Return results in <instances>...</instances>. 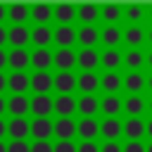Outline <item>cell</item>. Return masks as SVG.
I'll list each match as a JSON object with an SVG mask.
<instances>
[{"label": "cell", "mask_w": 152, "mask_h": 152, "mask_svg": "<svg viewBox=\"0 0 152 152\" xmlns=\"http://www.w3.org/2000/svg\"><path fill=\"white\" fill-rule=\"evenodd\" d=\"M52 135H57V140H71L76 135V119L57 116V121H52Z\"/></svg>", "instance_id": "1"}, {"label": "cell", "mask_w": 152, "mask_h": 152, "mask_svg": "<svg viewBox=\"0 0 152 152\" xmlns=\"http://www.w3.org/2000/svg\"><path fill=\"white\" fill-rule=\"evenodd\" d=\"M76 19L81 21V26H95V21L100 19V5H95V2L76 5Z\"/></svg>", "instance_id": "2"}, {"label": "cell", "mask_w": 152, "mask_h": 152, "mask_svg": "<svg viewBox=\"0 0 152 152\" xmlns=\"http://www.w3.org/2000/svg\"><path fill=\"white\" fill-rule=\"evenodd\" d=\"M28 88L36 95H48L52 90V74L50 71H36L28 76Z\"/></svg>", "instance_id": "3"}, {"label": "cell", "mask_w": 152, "mask_h": 152, "mask_svg": "<svg viewBox=\"0 0 152 152\" xmlns=\"http://www.w3.org/2000/svg\"><path fill=\"white\" fill-rule=\"evenodd\" d=\"M28 133L36 140H50V135H52V121L48 116H33L28 121Z\"/></svg>", "instance_id": "4"}, {"label": "cell", "mask_w": 152, "mask_h": 152, "mask_svg": "<svg viewBox=\"0 0 152 152\" xmlns=\"http://www.w3.org/2000/svg\"><path fill=\"white\" fill-rule=\"evenodd\" d=\"M28 40H31V28H28L26 24H14V26H10V31H7V43H10L12 48H26Z\"/></svg>", "instance_id": "5"}, {"label": "cell", "mask_w": 152, "mask_h": 152, "mask_svg": "<svg viewBox=\"0 0 152 152\" xmlns=\"http://www.w3.org/2000/svg\"><path fill=\"white\" fill-rule=\"evenodd\" d=\"M76 64L81 71H95L100 66V52L95 48H81V52H76Z\"/></svg>", "instance_id": "6"}, {"label": "cell", "mask_w": 152, "mask_h": 152, "mask_svg": "<svg viewBox=\"0 0 152 152\" xmlns=\"http://www.w3.org/2000/svg\"><path fill=\"white\" fill-rule=\"evenodd\" d=\"M52 88L59 95H71V90H76V74H71V71H57L52 76Z\"/></svg>", "instance_id": "7"}, {"label": "cell", "mask_w": 152, "mask_h": 152, "mask_svg": "<svg viewBox=\"0 0 152 152\" xmlns=\"http://www.w3.org/2000/svg\"><path fill=\"white\" fill-rule=\"evenodd\" d=\"M76 135L81 140H95L100 135V121L95 116H88V119H78L76 121Z\"/></svg>", "instance_id": "8"}, {"label": "cell", "mask_w": 152, "mask_h": 152, "mask_svg": "<svg viewBox=\"0 0 152 152\" xmlns=\"http://www.w3.org/2000/svg\"><path fill=\"white\" fill-rule=\"evenodd\" d=\"M52 40L59 48H71L76 43V28L71 24H57V28L52 31Z\"/></svg>", "instance_id": "9"}, {"label": "cell", "mask_w": 152, "mask_h": 152, "mask_svg": "<svg viewBox=\"0 0 152 152\" xmlns=\"http://www.w3.org/2000/svg\"><path fill=\"white\" fill-rule=\"evenodd\" d=\"M7 64H10V69H14V71H24V69L31 64V52H28L26 48H12V50L7 52Z\"/></svg>", "instance_id": "10"}, {"label": "cell", "mask_w": 152, "mask_h": 152, "mask_svg": "<svg viewBox=\"0 0 152 152\" xmlns=\"http://www.w3.org/2000/svg\"><path fill=\"white\" fill-rule=\"evenodd\" d=\"M52 64L59 71H71L76 66V52L71 48H59L57 52H52Z\"/></svg>", "instance_id": "11"}, {"label": "cell", "mask_w": 152, "mask_h": 152, "mask_svg": "<svg viewBox=\"0 0 152 152\" xmlns=\"http://www.w3.org/2000/svg\"><path fill=\"white\" fill-rule=\"evenodd\" d=\"M76 88L83 95H95V90L100 88V76L95 71H81L76 76Z\"/></svg>", "instance_id": "12"}, {"label": "cell", "mask_w": 152, "mask_h": 152, "mask_svg": "<svg viewBox=\"0 0 152 152\" xmlns=\"http://www.w3.org/2000/svg\"><path fill=\"white\" fill-rule=\"evenodd\" d=\"M7 135L12 140H26L31 133H28V119L26 116H12L7 121Z\"/></svg>", "instance_id": "13"}, {"label": "cell", "mask_w": 152, "mask_h": 152, "mask_svg": "<svg viewBox=\"0 0 152 152\" xmlns=\"http://www.w3.org/2000/svg\"><path fill=\"white\" fill-rule=\"evenodd\" d=\"M121 133H124V126H121L119 116H104L100 121V135L104 140H119Z\"/></svg>", "instance_id": "14"}, {"label": "cell", "mask_w": 152, "mask_h": 152, "mask_svg": "<svg viewBox=\"0 0 152 152\" xmlns=\"http://www.w3.org/2000/svg\"><path fill=\"white\" fill-rule=\"evenodd\" d=\"M28 17L36 21V26H48V21L52 19V5L33 2V5H28Z\"/></svg>", "instance_id": "15"}, {"label": "cell", "mask_w": 152, "mask_h": 152, "mask_svg": "<svg viewBox=\"0 0 152 152\" xmlns=\"http://www.w3.org/2000/svg\"><path fill=\"white\" fill-rule=\"evenodd\" d=\"M28 109L36 116H48L50 119V114H52V97L50 95H33L28 100Z\"/></svg>", "instance_id": "16"}, {"label": "cell", "mask_w": 152, "mask_h": 152, "mask_svg": "<svg viewBox=\"0 0 152 152\" xmlns=\"http://www.w3.org/2000/svg\"><path fill=\"white\" fill-rule=\"evenodd\" d=\"M76 112L81 114V119H88V116H95L100 112V100L95 95H81L76 100Z\"/></svg>", "instance_id": "17"}, {"label": "cell", "mask_w": 152, "mask_h": 152, "mask_svg": "<svg viewBox=\"0 0 152 152\" xmlns=\"http://www.w3.org/2000/svg\"><path fill=\"white\" fill-rule=\"evenodd\" d=\"M100 40L104 43V50L116 48V45L124 40V31L119 28V24H107V26L100 31Z\"/></svg>", "instance_id": "18"}, {"label": "cell", "mask_w": 152, "mask_h": 152, "mask_svg": "<svg viewBox=\"0 0 152 152\" xmlns=\"http://www.w3.org/2000/svg\"><path fill=\"white\" fill-rule=\"evenodd\" d=\"M121 126H124V135L128 140H142V135H145V121L140 116H128Z\"/></svg>", "instance_id": "19"}, {"label": "cell", "mask_w": 152, "mask_h": 152, "mask_svg": "<svg viewBox=\"0 0 152 152\" xmlns=\"http://www.w3.org/2000/svg\"><path fill=\"white\" fill-rule=\"evenodd\" d=\"M52 19H57L59 24H71L76 19V5H71V2L52 5Z\"/></svg>", "instance_id": "20"}, {"label": "cell", "mask_w": 152, "mask_h": 152, "mask_svg": "<svg viewBox=\"0 0 152 152\" xmlns=\"http://www.w3.org/2000/svg\"><path fill=\"white\" fill-rule=\"evenodd\" d=\"M52 112L59 114V116H71L76 112V100L74 95H57L52 100Z\"/></svg>", "instance_id": "21"}, {"label": "cell", "mask_w": 152, "mask_h": 152, "mask_svg": "<svg viewBox=\"0 0 152 152\" xmlns=\"http://www.w3.org/2000/svg\"><path fill=\"white\" fill-rule=\"evenodd\" d=\"M142 40H145V28H142L140 24H131V26H126V31H124V43H126L131 50L140 48Z\"/></svg>", "instance_id": "22"}, {"label": "cell", "mask_w": 152, "mask_h": 152, "mask_svg": "<svg viewBox=\"0 0 152 152\" xmlns=\"http://www.w3.org/2000/svg\"><path fill=\"white\" fill-rule=\"evenodd\" d=\"M7 88L14 93V95H24L28 90V74L26 71H12L7 76Z\"/></svg>", "instance_id": "23"}, {"label": "cell", "mask_w": 152, "mask_h": 152, "mask_svg": "<svg viewBox=\"0 0 152 152\" xmlns=\"http://www.w3.org/2000/svg\"><path fill=\"white\" fill-rule=\"evenodd\" d=\"M31 64L36 66V71H48L52 64V52L50 48H36L31 52Z\"/></svg>", "instance_id": "24"}, {"label": "cell", "mask_w": 152, "mask_h": 152, "mask_svg": "<svg viewBox=\"0 0 152 152\" xmlns=\"http://www.w3.org/2000/svg\"><path fill=\"white\" fill-rule=\"evenodd\" d=\"M100 64H102L107 71H116V66H121V64H124V55H121L116 48L102 50V52H100Z\"/></svg>", "instance_id": "25"}, {"label": "cell", "mask_w": 152, "mask_h": 152, "mask_svg": "<svg viewBox=\"0 0 152 152\" xmlns=\"http://www.w3.org/2000/svg\"><path fill=\"white\" fill-rule=\"evenodd\" d=\"M76 40L81 43V48H95V43L100 40V31L95 26H81L76 28Z\"/></svg>", "instance_id": "26"}, {"label": "cell", "mask_w": 152, "mask_h": 152, "mask_svg": "<svg viewBox=\"0 0 152 152\" xmlns=\"http://www.w3.org/2000/svg\"><path fill=\"white\" fill-rule=\"evenodd\" d=\"M121 86L131 93V95H138L142 88H145V76L140 71H128L124 78H121Z\"/></svg>", "instance_id": "27"}, {"label": "cell", "mask_w": 152, "mask_h": 152, "mask_svg": "<svg viewBox=\"0 0 152 152\" xmlns=\"http://www.w3.org/2000/svg\"><path fill=\"white\" fill-rule=\"evenodd\" d=\"M100 88L107 93V95H116L119 88H121V76L116 71H107L100 76Z\"/></svg>", "instance_id": "28"}, {"label": "cell", "mask_w": 152, "mask_h": 152, "mask_svg": "<svg viewBox=\"0 0 152 152\" xmlns=\"http://www.w3.org/2000/svg\"><path fill=\"white\" fill-rule=\"evenodd\" d=\"M121 109L128 114V116H140L145 112V100L142 95H128L124 102H121Z\"/></svg>", "instance_id": "29"}, {"label": "cell", "mask_w": 152, "mask_h": 152, "mask_svg": "<svg viewBox=\"0 0 152 152\" xmlns=\"http://www.w3.org/2000/svg\"><path fill=\"white\" fill-rule=\"evenodd\" d=\"M7 17H10L12 26L14 24H24L28 19V5L26 2H12V5H7Z\"/></svg>", "instance_id": "30"}, {"label": "cell", "mask_w": 152, "mask_h": 152, "mask_svg": "<svg viewBox=\"0 0 152 152\" xmlns=\"http://www.w3.org/2000/svg\"><path fill=\"white\" fill-rule=\"evenodd\" d=\"M31 43H36V48H48L52 43V28L50 26H33L31 28Z\"/></svg>", "instance_id": "31"}, {"label": "cell", "mask_w": 152, "mask_h": 152, "mask_svg": "<svg viewBox=\"0 0 152 152\" xmlns=\"http://www.w3.org/2000/svg\"><path fill=\"white\" fill-rule=\"evenodd\" d=\"M7 109H10L12 116H24V114H28V97H26V95H10Z\"/></svg>", "instance_id": "32"}, {"label": "cell", "mask_w": 152, "mask_h": 152, "mask_svg": "<svg viewBox=\"0 0 152 152\" xmlns=\"http://www.w3.org/2000/svg\"><path fill=\"white\" fill-rule=\"evenodd\" d=\"M121 97L119 95H104L102 100H100V112L104 114V116H116L119 112H121Z\"/></svg>", "instance_id": "33"}, {"label": "cell", "mask_w": 152, "mask_h": 152, "mask_svg": "<svg viewBox=\"0 0 152 152\" xmlns=\"http://www.w3.org/2000/svg\"><path fill=\"white\" fill-rule=\"evenodd\" d=\"M100 17L107 21V24H116L121 17H124V7L119 2H107L100 7Z\"/></svg>", "instance_id": "34"}, {"label": "cell", "mask_w": 152, "mask_h": 152, "mask_svg": "<svg viewBox=\"0 0 152 152\" xmlns=\"http://www.w3.org/2000/svg\"><path fill=\"white\" fill-rule=\"evenodd\" d=\"M124 64H126L131 71H138V69L145 64V52H142L140 48H135V50H128V52L124 55Z\"/></svg>", "instance_id": "35"}, {"label": "cell", "mask_w": 152, "mask_h": 152, "mask_svg": "<svg viewBox=\"0 0 152 152\" xmlns=\"http://www.w3.org/2000/svg\"><path fill=\"white\" fill-rule=\"evenodd\" d=\"M142 14H145V7L138 5V2H131V5L124 7V17H126L131 24H138V21L142 19Z\"/></svg>", "instance_id": "36"}, {"label": "cell", "mask_w": 152, "mask_h": 152, "mask_svg": "<svg viewBox=\"0 0 152 152\" xmlns=\"http://www.w3.org/2000/svg\"><path fill=\"white\" fill-rule=\"evenodd\" d=\"M52 152H76V142L74 140H57L52 145Z\"/></svg>", "instance_id": "37"}, {"label": "cell", "mask_w": 152, "mask_h": 152, "mask_svg": "<svg viewBox=\"0 0 152 152\" xmlns=\"http://www.w3.org/2000/svg\"><path fill=\"white\" fill-rule=\"evenodd\" d=\"M7 152H31V145L26 140H10Z\"/></svg>", "instance_id": "38"}, {"label": "cell", "mask_w": 152, "mask_h": 152, "mask_svg": "<svg viewBox=\"0 0 152 152\" xmlns=\"http://www.w3.org/2000/svg\"><path fill=\"white\" fill-rule=\"evenodd\" d=\"M76 152H100V145L95 140H81L76 145Z\"/></svg>", "instance_id": "39"}, {"label": "cell", "mask_w": 152, "mask_h": 152, "mask_svg": "<svg viewBox=\"0 0 152 152\" xmlns=\"http://www.w3.org/2000/svg\"><path fill=\"white\" fill-rule=\"evenodd\" d=\"M121 152H145V142L142 140H128L126 145H121Z\"/></svg>", "instance_id": "40"}, {"label": "cell", "mask_w": 152, "mask_h": 152, "mask_svg": "<svg viewBox=\"0 0 152 152\" xmlns=\"http://www.w3.org/2000/svg\"><path fill=\"white\" fill-rule=\"evenodd\" d=\"M31 152H52V142L50 140H33Z\"/></svg>", "instance_id": "41"}, {"label": "cell", "mask_w": 152, "mask_h": 152, "mask_svg": "<svg viewBox=\"0 0 152 152\" xmlns=\"http://www.w3.org/2000/svg\"><path fill=\"white\" fill-rule=\"evenodd\" d=\"M100 152H121V142L119 140H104L100 145Z\"/></svg>", "instance_id": "42"}, {"label": "cell", "mask_w": 152, "mask_h": 152, "mask_svg": "<svg viewBox=\"0 0 152 152\" xmlns=\"http://www.w3.org/2000/svg\"><path fill=\"white\" fill-rule=\"evenodd\" d=\"M5 66H7V52H5L2 48H0V71H2Z\"/></svg>", "instance_id": "43"}, {"label": "cell", "mask_w": 152, "mask_h": 152, "mask_svg": "<svg viewBox=\"0 0 152 152\" xmlns=\"http://www.w3.org/2000/svg\"><path fill=\"white\" fill-rule=\"evenodd\" d=\"M5 43H7V28H5L2 24H0V48H2Z\"/></svg>", "instance_id": "44"}, {"label": "cell", "mask_w": 152, "mask_h": 152, "mask_svg": "<svg viewBox=\"0 0 152 152\" xmlns=\"http://www.w3.org/2000/svg\"><path fill=\"white\" fill-rule=\"evenodd\" d=\"M5 19H7V5H5V2H0V24H2Z\"/></svg>", "instance_id": "45"}, {"label": "cell", "mask_w": 152, "mask_h": 152, "mask_svg": "<svg viewBox=\"0 0 152 152\" xmlns=\"http://www.w3.org/2000/svg\"><path fill=\"white\" fill-rule=\"evenodd\" d=\"M5 135H7V121H5V119H0V140H2Z\"/></svg>", "instance_id": "46"}, {"label": "cell", "mask_w": 152, "mask_h": 152, "mask_svg": "<svg viewBox=\"0 0 152 152\" xmlns=\"http://www.w3.org/2000/svg\"><path fill=\"white\" fill-rule=\"evenodd\" d=\"M5 88H7V74H2V71H0V93H2Z\"/></svg>", "instance_id": "47"}, {"label": "cell", "mask_w": 152, "mask_h": 152, "mask_svg": "<svg viewBox=\"0 0 152 152\" xmlns=\"http://www.w3.org/2000/svg\"><path fill=\"white\" fill-rule=\"evenodd\" d=\"M5 112H7V100L0 95V119H2V114H5Z\"/></svg>", "instance_id": "48"}, {"label": "cell", "mask_w": 152, "mask_h": 152, "mask_svg": "<svg viewBox=\"0 0 152 152\" xmlns=\"http://www.w3.org/2000/svg\"><path fill=\"white\" fill-rule=\"evenodd\" d=\"M145 135L152 138V116H150V121H145Z\"/></svg>", "instance_id": "49"}, {"label": "cell", "mask_w": 152, "mask_h": 152, "mask_svg": "<svg viewBox=\"0 0 152 152\" xmlns=\"http://www.w3.org/2000/svg\"><path fill=\"white\" fill-rule=\"evenodd\" d=\"M145 109H147V112H150V114H152V97H150V100H147V102H145Z\"/></svg>", "instance_id": "50"}, {"label": "cell", "mask_w": 152, "mask_h": 152, "mask_svg": "<svg viewBox=\"0 0 152 152\" xmlns=\"http://www.w3.org/2000/svg\"><path fill=\"white\" fill-rule=\"evenodd\" d=\"M145 62H147V64H150V66H152V50H150V52H147V55H145Z\"/></svg>", "instance_id": "51"}, {"label": "cell", "mask_w": 152, "mask_h": 152, "mask_svg": "<svg viewBox=\"0 0 152 152\" xmlns=\"http://www.w3.org/2000/svg\"><path fill=\"white\" fill-rule=\"evenodd\" d=\"M145 86H147V88H150V90H152V74H150V76H147V78H145Z\"/></svg>", "instance_id": "52"}, {"label": "cell", "mask_w": 152, "mask_h": 152, "mask_svg": "<svg viewBox=\"0 0 152 152\" xmlns=\"http://www.w3.org/2000/svg\"><path fill=\"white\" fill-rule=\"evenodd\" d=\"M145 38H147V40L152 43V28H147V31H145Z\"/></svg>", "instance_id": "53"}, {"label": "cell", "mask_w": 152, "mask_h": 152, "mask_svg": "<svg viewBox=\"0 0 152 152\" xmlns=\"http://www.w3.org/2000/svg\"><path fill=\"white\" fill-rule=\"evenodd\" d=\"M0 152H7V142L5 140H0Z\"/></svg>", "instance_id": "54"}, {"label": "cell", "mask_w": 152, "mask_h": 152, "mask_svg": "<svg viewBox=\"0 0 152 152\" xmlns=\"http://www.w3.org/2000/svg\"><path fill=\"white\" fill-rule=\"evenodd\" d=\"M145 12H147V17L152 19V5H150V7H145Z\"/></svg>", "instance_id": "55"}, {"label": "cell", "mask_w": 152, "mask_h": 152, "mask_svg": "<svg viewBox=\"0 0 152 152\" xmlns=\"http://www.w3.org/2000/svg\"><path fill=\"white\" fill-rule=\"evenodd\" d=\"M145 152H152V140H150V142L145 145Z\"/></svg>", "instance_id": "56"}]
</instances>
